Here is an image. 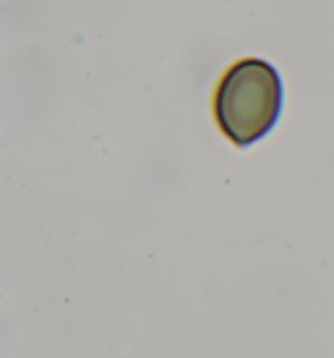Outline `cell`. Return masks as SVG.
I'll return each instance as SVG.
<instances>
[{
    "label": "cell",
    "mask_w": 334,
    "mask_h": 358,
    "mask_svg": "<svg viewBox=\"0 0 334 358\" xmlns=\"http://www.w3.org/2000/svg\"><path fill=\"white\" fill-rule=\"evenodd\" d=\"M280 115V81L264 63H240L222 81L217 94L219 128L235 144L261 139Z\"/></svg>",
    "instance_id": "obj_1"
}]
</instances>
